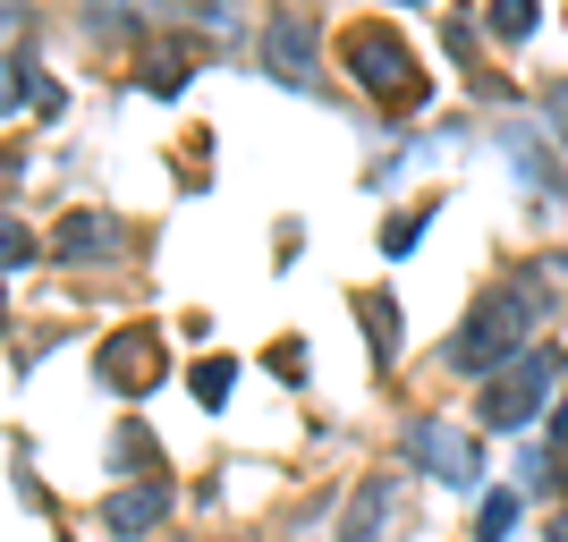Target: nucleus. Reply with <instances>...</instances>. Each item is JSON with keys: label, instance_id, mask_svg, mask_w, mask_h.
<instances>
[{"label": "nucleus", "instance_id": "f257e3e1", "mask_svg": "<svg viewBox=\"0 0 568 542\" xmlns=\"http://www.w3.org/2000/svg\"><path fill=\"white\" fill-rule=\"evenodd\" d=\"M551 306H560V288H551L544 272H518V280L484 288L475 314L458 323V339H450V374H500L509 356H526V330L544 323Z\"/></svg>", "mask_w": 568, "mask_h": 542}, {"label": "nucleus", "instance_id": "f03ea898", "mask_svg": "<svg viewBox=\"0 0 568 542\" xmlns=\"http://www.w3.org/2000/svg\"><path fill=\"white\" fill-rule=\"evenodd\" d=\"M551 390H560V348H551V339H535L526 356H509V365L484 381V399H475V407H484V432H518V425H535Z\"/></svg>", "mask_w": 568, "mask_h": 542}, {"label": "nucleus", "instance_id": "7ed1b4c3", "mask_svg": "<svg viewBox=\"0 0 568 542\" xmlns=\"http://www.w3.org/2000/svg\"><path fill=\"white\" fill-rule=\"evenodd\" d=\"M339 60H348V76L365 85V94L425 102V76H416V60H407V43L390 34V25H348V34H339Z\"/></svg>", "mask_w": 568, "mask_h": 542}, {"label": "nucleus", "instance_id": "20e7f679", "mask_svg": "<svg viewBox=\"0 0 568 542\" xmlns=\"http://www.w3.org/2000/svg\"><path fill=\"white\" fill-rule=\"evenodd\" d=\"M407 467L433 474V483H450V492H475V483H484L475 441H467V432H450L442 416H416V425H407Z\"/></svg>", "mask_w": 568, "mask_h": 542}, {"label": "nucleus", "instance_id": "39448f33", "mask_svg": "<svg viewBox=\"0 0 568 542\" xmlns=\"http://www.w3.org/2000/svg\"><path fill=\"white\" fill-rule=\"evenodd\" d=\"M162 374H170V348L153 339V330H119V339H102V381H111L119 399H144Z\"/></svg>", "mask_w": 568, "mask_h": 542}, {"label": "nucleus", "instance_id": "423d86ee", "mask_svg": "<svg viewBox=\"0 0 568 542\" xmlns=\"http://www.w3.org/2000/svg\"><path fill=\"white\" fill-rule=\"evenodd\" d=\"M170 500H179V492H170V474H144V483H128V492L102 500V534H111V542H144L153 525L170 518Z\"/></svg>", "mask_w": 568, "mask_h": 542}, {"label": "nucleus", "instance_id": "0eeeda50", "mask_svg": "<svg viewBox=\"0 0 568 542\" xmlns=\"http://www.w3.org/2000/svg\"><path fill=\"white\" fill-rule=\"evenodd\" d=\"M399 509H407L399 474H374V483L348 500V525H339V542H390V534H399Z\"/></svg>", "mask_w": 568, "mask_h": 542}, {"label": "nucleus", "instance_id": "6e6552de", "mask_svg": "<svg viewBox=\"0 0 568 542\" xmlns=\"http://www.w3.org/2000/svg\"><path fill=\"white\" fill-rule=\"evenodd\" d=\"M263 69L281 76V85H297V76L314 69V25L297 18V9H272V25H263Z\"/></svg>", "mask_w": 568, "mask_h": 542}, {"label": "nucleus", "instance_id": "1a4fd4ad", "mask_svg": "<svg viewBox=\"0 0 568 542\" xmlns=\"http://www.w3.org/2000/svg\"><path fill=\"white\" fill-rule=\"evenodd\" d=\"M51 255H60V263H102V255H119V221H111V213H69V221H60V237H51Z\"/></svg>", "mask_w": 568, "mask_h": 542}, {"label": "nucleus", "instance_id": "9d476101", "mask_svg": "<svg viewBox=\"0 0 568 542\" xmlns=\"http://www.w3.org/2000/svg\"><path fill=\"white\" fill-rule=\"evenodd\" d=\"M356 323H365V348H374V365H399V306L390 297H356Z\"/></svg>", "mask_w": 568, "mask_h": 542}, {"label": "nucleus", "instance_id": "9b49d317", "mask_svg": "<svg viewBox=\"0 0 568 542\" xmlns=\"http://www.w3.org/2000/svg\"><path fill=\"white\" fill-rule=\"evenodd\" d=\"M500 144H509V162L526 170V187H535V195H560V162L544 153V136H535V127H509Z\"/></svg>", "mask_w": 568, "mask_h": 542}, {"label": "nucleus", "instance_id": "f8f14e48", "mask_svg": "<svg viewBox=\"0 0 568 542\" xmlns=\"http://www.w3.org/2000/svg\"><path fill=\"white\" fill-rule=\"evenodd\" d=\"M484 25H493V43H526L535 34V0H484Z\"/></svg>", "mask_w": 568, "mask_h": 542}, {"label": "nucleus", "instance_id": "ddd939ff", "mask_svg": "<svg viewBox=\"0 0 568 542\" xmlns=\"http://www.w3.org/2000/svg\"><path fill=\"white\" fill-rule=\"evenodd\" d=\"M475 534H484V542H509V534H518V492H484V509H475Z\"/></svg>", "mask_w": 568, "mask_h": 542}, {"label": "nucleus", "instance_id": "4468645a", "mask_svg": "<svg viewBox=\"0 0 568 542\" xmlns=\"http://www.w3.org/2000/svg\"><path fill=\"white\" fill-rule=\"evenodd\" d=\"M187 390H195V399H204V407H221V399H230V390H237V365H230V356H204V365H195V374H187Z\"/></svg>", "mask_w": 568, "mask_h": 542}, {"label": "nucleus", "instance_id": "2eb2a0df", "mask_svg": "<svg viewBox=\"0 0 568 542\" xmlns=\"http://www.w3.org/2000/svg\"><path fill=\"white\" fill-rule=\"evenodd\" d=\"M187 51H170V60H144V76H136V85H144V94H179V85H187Z\"/></svg>", "mask_w": 568, "mask_h": 542}, {"label": "nucleus", "instance_id": "dca6fc26", "mask_svg": "<svg viewBox=\"0 0 568 542\" xmlns=\"http://www.w3.org/2000/svg\"><path fill=\"white\" fill-rule=\"evenodd\" d=\"M425 221H433V204H425V213H399V221H390V229H382V246H390V255H407V246L425 237Z\"/></svg>", "mask_w": 568, "mask_h": 542}, {"label": "nucleus", "instance_id": "f3484780", "mask_svg": "<svg viewBox=\"0 0 568 542\" xmlns=\"http://www.w3.org/2000/svg\"><path fill=\"white\" fill-rule=\"evenodd\" d=\"M144 458H153V441H144V425H128L119 432V467H144Z\"/></svg>", "mask_w": 568, "mask_h": 542}, {"label": "nucleus", "instance_id": "a211bd4d", "mask_svg": "<svg viewBox=\"0 0 568 542\" xmlns=\"http://www.w3.org/2000/svg\"><path fill=\"white\" fill-rule=\"evenodd\" d=\"M544 111H551V127H560V144H568V85H551V94H544Z\"/></svg>", "mask_w": 568, "mask_h": 542}, {"label": "nucleus", "instance_id": "6ab92c4d", "mask_svg": "<svg viewBox=\"0 0 568 542\" xmlns=\"http://www.w3.org/2000/svg\"><path fill=\"white\" fill-rule=\"evenodd\" d=\"M551 441H560V449H568V399H560V416H551Z\"/></svg>", "mask_w": 568, "mask_h": 542}, {"label": "nucleus", "instance_id": "aec40b11", "mask_svg": "<svg viewBox=\"0 0 568 542\" xmlns=\"http://www.w3.org/2000/svg\"><path fill=\"white\" fill-rule=\"evenodd\" d=\"M551 542H568V509H560V518H551Z\"/></svg>", "mask_w": 568, "mask_h": 542}]
</instances>
